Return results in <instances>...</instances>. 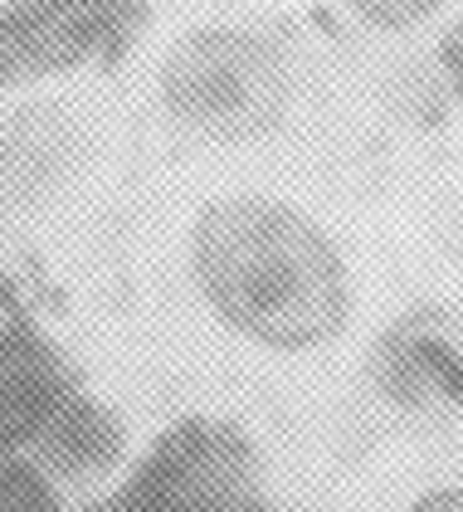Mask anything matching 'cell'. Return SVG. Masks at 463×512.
Returning a JSON list of instances; mask_svg holds the SVG:
<instances>
[{
	"instance_id": "obj_3",
	"label": "cell",
	"mask_w": 463,
	"mask_h": 512,
	"mask_svg": "<svg viewBox=\"0 0 463 512\" xmlns=\"http://www.w3.org/2000/svg\"><path fill=\"white\" fill-rule=\"evenodd\" d=\"M103 512H298L269 493L254 434L230 415H181L132 459Z\"/></svg>"
},
{
	"instance_id": "obj_2",
	"label": "cell",
	"mask_w": 463,
	"mask_h": 512,
	"mask_svg": "<svg viewBox=\"0 0 463 512\" xmlns=\"http://www.w3.org/2000/svg\"><path fill=\"white\" fill-rule=\"evenodd\" d=\"M127 454V430L44 327L25 283L0 264V469L35 464L64 493H88Z\"/></svg>"
},
{
	"instance_id": "obj_9",
	"label": "cell",
	"mask_w": 463,
	"mask_h": 512,
	"mask_svg": "<svg viewBox=\"0 0 463 512\" xmlns=\"http://www.w3.org/2000/svg\"><path fill=\"white\" fill-rule=\"evenodd\" d=\"M405 512H463V483H439L425 488Z\"/></svg>"
},
{
	"instance_id": "obj_1",
	"label": "cell",
	"mask_w": 463,
	"mask_h": 512,
	"mask_svg": "<svg viewBox=\"0 0 463 512\" xmlns=\"http://www.w3.org/2000/svg\"><path fill=\"white\" fill-rule=\"evenodd\" d=\"M191 278L220 327L278 356L337 342L356 308L337 239L273 196L210 200L191 225Z\"/></svg>"
},
{
	"instance_id": "obj_7",
	"label": "cell",
	"mask_w": 463,
	"mask_h": 512,
	"mask_svg": "<svg viewBox=\"0 0 463 512\" xmlns=\"http://www.w3.org/2000/svg\"><path fill=\"white\" fill-rule=\"evenodd\" d=\"M439 5H444V0H347L351 15H356L366 30H381V35H405V30L425 25Z\"/></svg>"
},
{
	"instance_id": "obj_5",
	"label": "cell",
	"mask_w": 463,
	"mask_h": 512,
	"mask_svg": "<svg viewBox=\"0 0 463 512\" xmlns=\"http://www.w3.org/2000/svg\"><path fill=\"white\" fill-rule=\"evenodd\" d=\"M147 25V0H0V88L113 64Z\"/></svg>"
},
{
	"instance_id": "obj_8",
	"label": "cell",
	"mask_w": 463,
	"mask_h": 512,
	"mask_svg": "<svg viewBox=\"0 0 463 512\" xmlns=\"http://www.w3.org/2000/svg\"><path fill=\"white\" fill-rule=\"evenodd\" d=\"M439 69L454 88V98L463 103V20H454L444 35H439Z\"/></svg>"
},
{
	"instance_id": "obj_4",
	"label": "cell",
	"mask_w": 463,
	"mask_h": 512,
	"mask_svg": "<svg viewBox=\"0 0 463 512\" xmlns=\"http://www.w3.org/2000/svg\"><path fill=\"white\" fill-rule=\"evenodd\" d=\"M156 88L176 127L205 142H254L288 108V59L259 30L205 25L171 44Z\"/></svg>"
},
{
	"instance_id": "obj_6",
	"label": "cell",
	"mask_w": 463,
	"mask_h": 512,
	"mask_svg": "<svg viewBox=\"0 0 463 512\" xmlns=\"http://www.w3.org/2000/svg\"><path fill=\"white\" fill-rule=\"evenodd\" d=\"M371 386L405 415L463 410V342L439 313L395 317L371 347Z\"/></svg>"
}]
</instances>
